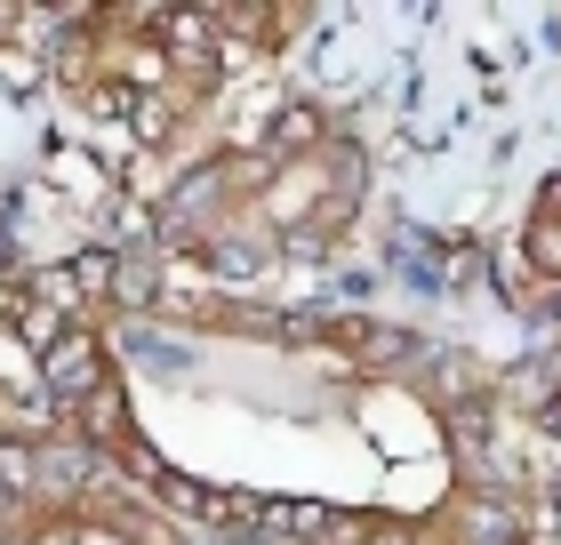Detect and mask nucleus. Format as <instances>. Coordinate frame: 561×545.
Wrapping results in <instances>:
<instances>
[{
	"label": "nucleus",
	"instance_id": "obj_1",
	"mask_svg": "<svg viewBox=\"0 0 561 545\" xmlns=\"http://www.w3.org/2000/svg\"><path fill=\"white\" fill-rule=\"evenodd\" d=\"M105 377H113V353H105V337H96V321H72L57 345L41 353V394L57 409H81Z\"/></svg>",
	"mask_w": 561,
	"mask_h": 545
},
{
	"label": "nucleus",
	"instance_id": "obj_2",
	"mask_svg": "<svg viewBox=\"0 0 561 545\" xmlns=\"http://www.w3.org/2000/svg\"><path fill=\"white\" fill-rule=\"evenodd\" d=\"M145 41L161 48L169 65H193V72H209L217 65V16L209 9H161V0H152V24H145Z\"/></svg>",
	"mask_w": 561,
	"mask_h": 545
},
{
	"label": "nucleus",
	"instance_id": "obj_3",
	"mask_svg": "<svg viewBox=\"0 0 561 545\" xmlns=\"http://www.w3.org/2000/svg\"><path fill=\"white\" fill-rule=\"evenodd\" d=\"M265 152L280 169H297V161H321L329 152V121H321V105H273V121H265Z\"/></svg>",
	"mask_w": 561,
	"mask_h": 545
},
{
	"label": "nucleus",
	"instance_id": "obj_4",
	"mask_svg": "<svg viewBox=\"0 0 561 545\" xmlns=\"http://www.w3.org/2000/svg\"><path fill=\"white\" fill-rule=\"evenodd\" d=\"M457 537L466 545H529V522H522V506L505 498V489H473V498H457Z\"/></svg>",
	"mask_w": 561,
	"mask_h": 545
},
{
	"label": "nucleus",
	"instance_id": "obj_5",
	"mask_svg": "<svg viewBox=\"0 0 561 545\" xmlns=\"http://www.w3.org/2000/svg\"><path fill=\"white\" fill-rule=\"evenodd\" d=\"M321 337L353 361V370H393V361L417 353V337H401V329H386V321H329Z\"/></svg>",
	"mask_w": 561,
	"mask_h": 545
},
{
	"label": "nucleus",
	"instance_id": "obj_6",
	"mask_svg": "<svg viewBox=\"0 0 561 545\" xmlns=\"http://www.w3.org/2000/svg\"><path fill=\"white\" fill-rule=\"evenodd\" d=\"M105 305L113 314H152V305H161V249H121Z\"/></svg>",
	"mask_w": 561,
	"mask_h": 545
},
{
	"label": "nucleus",
	"instance_id": "obj_7",
	"mask_svg": "<svg viewBox=\"0 0 561 545\" xmlns=\"http://www.w3.org/2000/svg\"><path fill=\"white\" fill-rule=\"evenodd\" d=\"M522 257H529V273H538V289H561V217H529Z\"/></svg>",
	"mask_w": 561,
	"mask_h": 545
},
{
	"label": "nucleus",
	"instance_id": "obj_8",
	"mask_svg": "<svg viewBox=\"0 0 561 545\" xmlns=\"http://www.w3.org/2000/svg\"><path fill=\"white\" fill-rule=\"evenodd\" d=\"M129 128H137V145H169V128H176V89H169V96H137V105H129Z\"/></svg>",
	"mask_w": 561,
	"mask_h": 545
},
{
	"label": "nucleus",
	"instance_id": "obj_9",
	"mask_svg": "<svg viewBox=\"0 0 561 545\" xmlns=\"http://www.w3.org/2000/svg\"><path fill=\"white\" fill-rule=\"evenodd\" d=\"M113 265H121V249H81V257H72V281H81V297H89V305H105V297H113Z\"/></svg>",
	"mask_w": 561,
	"mask_h": 545
},
{
	"label": "nucleus",
	"instance_id": "obj_10",
	"mask_svg": "<svg viewBox=\"0 0 561 545\" xmlns=\"http://www.w3.org/2000/svg\"><path fill=\"white\" fill-rule=\"evenodd\" d=\"M0 81H9V89H41V81H48V48H16V41H0Z\"/></svg>",
	"mask_w": 561,
	"mask_h": 545
},
{
	"label": "nucleus",
	"instance_id": "obj_11",
	"mask_svg": "<svg viewBox=\"0 0 561 545\" xmlns=\"http://www.w3.org/2000/svg\"><path fill=\"white\" fill-rule=\"evenodd\" d=\"M280 257H297V265H321V257H329V225H321V217L289 225V232H280Z\"/></svg>",
	"mask_w": 561,
	"mask_h": 545
},
{
	"label": "nucleus",
	"instance_id": "obj_12",
	"mask_svg": "<svg viewBox=\"0 0 561 545\" xmlns=\"http://www.w3.org/2000/svg\"><path fill=\"white\" fill-rule=\"evenodd\" d=\"M497 281H505V297H514V305H529V289H538V273H529L522 241H514V249H497Z\"/></svg>",
	"mask_w": 561,
	"mask_h": 545
},
{
	"label": "nucleus",
	"instance_id": "obj_13",
	"mask_svg": "<svg viewBox=\"0 0 561 545\" xmlns=\"http://www.w3.org/2000/svg\"><path fill=\"white\" fill-rule=\"evenodd\" d=\"M24 506H33V498H16V489L0 481V530H16V522H24Z\"/></svg>",
	"mask_w": 561,
	"mask_h": 545
},
{
	"label": "nucleus",
	"instance_id": "obj_14",
	"mask_svg": "<svg viewBox=\"0 0 561 545\" xmlns=\"http://www.w3.org/2000/svg\"><path fill=\"white\" fill-rule=\"evenodd\" d=\"M538 217H561V169L546 177V201H538Z\"/></svg>",
	"mask_w": 561,
	"mask_h": 545
},
{
	"label": "nucleus",
	"instance_id": "obj_15",
	"mask_svg": "<svg viewBox=\"0 0 561 545\" xmlns=\"http://www.w3.org/2000/svg\"><path fill=\"white\" fill-rule=\"evenodd\" d=\"M546 433H553V441H561V401H546Z\"/></svg>",
	"mask_w": 561,
	"mask_h": 545
},
{
	"label": "nucleus",
	"instance_id": "obj_16",
	"mask_svg": "<svg viewBox=\"0 0 561 545\" xmlns=\"http://www.w3.org/2000/svg\"><path fill=\"white\" fill-rule=\"evenodd\" d=\"M0 545H9V530H0Z\"/></svg>",
	"mask_w": 561,
	"mask_h": 545
}]
</instances>
